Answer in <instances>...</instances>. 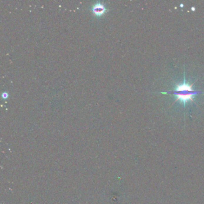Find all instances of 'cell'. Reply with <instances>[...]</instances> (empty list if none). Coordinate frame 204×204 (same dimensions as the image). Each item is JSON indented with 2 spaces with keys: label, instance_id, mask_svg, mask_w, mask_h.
<instances>
[{
  "label": "cell",
  "instance_id": "1",
  "mask_svg": "<svg viewBox=\"0 0 204 204\" xmlns=\"http://www.w3.org/2000/svg\"><path fill=\"white\" fill-rule=\"evenodd\" d=\"M173 93L177 97L176 101L180 100L185 106V103L189 101H193L194 96L198 93V92H195L192 89V84H189L185 81V78L184 82L181 84L177 85V86Z\"/></svg>",
  "mask_w": 204,
  "mask_h": 204
},
{
  "label": "cell",
  "instance_id": "2",
  "mask_svg": "<svg viewBox=\"0 0 204 204\" xmlns=\"http://www.w3.org/2000/svg\"><path fill=\"white\" fill-rule=\"evenodd\" d=\"M92 10L95 15L101 16L107 11V9L104 4L100 2H98L93 5L92 7Z\"/></svg>",
  "mask_w": 204,
  "mask_h": 204
},
{
  "label": "cell",
  "instance_id": "3",
  "mask_svg": "<svg viewBox=\"0 0 204 204\" xmlns=\"http://www.w3.org/2000/svg\"><path fill=\"white\" fill-rule=\"evenodd\" d=\"M2 97H3V98H4V99L7 98L8 97V93H7L6 92H4L3 93V94H2Z\"/></svg>",
  "mask_w": 204,
  "mask_h": 204
}]
</instances>
